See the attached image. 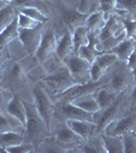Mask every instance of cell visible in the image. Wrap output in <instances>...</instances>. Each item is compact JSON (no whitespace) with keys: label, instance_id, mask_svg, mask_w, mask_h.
I'll use <instances>...</instances> for the list:
<instances>
[{"label":"cell","instance_id":"d590c367","mask_svg":"<svg viewBox=\"0 0 136 153\" xmlns=\"http://www.w3.org/2000/svg\"><path fill=\"white\" fill-rule=\"evenodd\" d=\"M116 0H100V10L104 12L106 18L111 14V11L115 9Z\"/></svg>","mask_w":136,"mask_h":153},{"label":"cell","instance_id":"7bdbcfd3","mask_svg":"<svg viewBox=\"0 0 136 153\" xmlns=\"http://www.w3.org/2000/svg\"><path fill=\"white\" fill-rule=\"evenodd\" d=\"M2 56H3V49H0V65L2 63V60H3V58H2Z\"/></svg>","mask_w":136,"mask_h":153},{"label":"cell","instance_id":"ab89813d","mask_svg":"<svg viewBox=\"0 0 136 153\" xmlns=\"http://www.w3.org/2000/svg\"><path fill=\"white\" fill-rule=\"evenodd\" d=\"M88 5H90V0H80L79 5H78V10L83 13H86L88 9Z\"/></svg>","mask_w":136,"mask_h":153},{"label":"cell","instance_id":"52a82bcc","mask_svg":"<svg viewBox=\"0 0 136 153\" xmlns=\"http://www.w3.org/2000/svg\"><path fill=\"white\" fill-rule=\"evenodd\" d=\"M59 117L64 120H88L96 124L99 113H90L81 109L78 106L72 104L71 102H61V105L56 109Z\"/></svg>","mask_w":136,"mask_h":153},{"label":"cell","instance_id":"e0dca14e","mask_svg":"<svg viewBox=\"0 0 136 153\" xmlns=\"http://www.w3.org/2000/svg\"><path fill=\"white\" fill-rule=\"evenodd\" d=\"M55 54L61 61H64V59H66L68 56L73 54L72 32L69 29L66 30L63 35L57 41Z\"/></svg>","mask_w":136,"mask_h":153},{"label":"cell","instance_id":"603a6c76","mask_svg":"<svg viewBox=\"0 0 136 153\" xmlns=\"http://www.w3.org/2000/svg\"><path fill=\"white\" fill-rule=\"evenodd\" d=\"M24 142V135L19 134L17 131H11V132L0 133V149L5 152V149L11 146L21 144Z\"/></svg>","mask_w":136,"mask_h":153},{"label":"cell","instance_id":"83f0119b","mask_svg":"<svg viewBox=\"0 0 136 153\" xmlns=\"http://www.w3.org/2000/svg\"><path fill=\"white\" fill-rule=\"evenodd\" d=\"M12 5L16 6L18 8L21 7H36V8L40 9L45 13V11L49 10V6L43 0H13L12 1Z\"/></svg>","mask_w":136,"mask_h":153},{"label":"cell","instance_id":"7a4b0ae2","mask_svg":"<svg viewBox=\"0 0 136 153\" xmlns=\"http://www.w3.org/2000/svg\"><path fill=\"white\" fill-rule=\"evenodd\" d=\"M42 81L56 96L62 94L68 89L73 87L75 84H77L74 81L68 68L64 65V62L54 71H50Z\"/></svg>","mask_w":136,"mask_h":153},{"label":"cell","instance_id":"ffe728a7","mask_svg":"<svg viewBox=\"0 0 136 153\" xmlns=\"http://www.w3.org/2000/svg\"><path fill=\"white\" fill-rule=\"evenodd\" d=\"M19 28L17 24V16L4 30L0 32V49H4L10 42L18 39Z\"/></svg>","mask_w":136,"mask_h":153},{"label":"cell","instance_id":"f35d334b","mask_svg":"<svg viewBox=\"0 0 136 153\" xmlns=\"http://www.w3.org/2000/svg\"><path fill=\"white\" fill-rule=\"evenodd\" d=\"M81 148V151L86 152V153H99V152H105L103 146L98 147L96 144H90V143L86 142V144L79 146Z\"/></svg>","mask_w":136,"mask_h":153},{"label":"cell","instance_id":"7402d4cb","mask_svg":"<svg viewBox=\"0 0 136 153\" xmlns=\"http://www.w3.org/2000/svg\"><path fill=\"white\" fill-rule=\"evenodd\" d=\"M71 103L78 106V107H80L81 109L85 110V111H87V112H90V113H99L101 111L98 102H96V99L95 97V92L80 96V97L71 101Z\"/></svg>","mask_w":136,"mask_h":153},{"label":"cell","instance_id":"ba28073f","mask_svg":"<svg viewBox=\"0 0 136 153\" xmlns=\"http://www.w3.org/2000/svg\"><path fill=\"white\" fill-rule=\"evenodd\" d=\"M119 60L116 54L112 52H104L99 55L90 65V80L93 82H98L103 79L107 71Z\"/></svg>","mask_w":136,"mask_h":153},{"label":"cell","instance_id":"b9f144b4","mask_svg":"<svg viewBox=\"0 0 136 153\" xmlns=\"http://www.w3.org/2000/svg\"><path fill=\"white\" fill-rule=\"evenodd\" d=\"M9 4H11V3H7V2L4 1V0H0V9L4 8V7H6L7 5H9Z\"/></svg>","mask_w":136,"mask_h":153},{"label":"cell","instance_id":"30bf717a","mask_svg":"<svg viewBox=\"0 0 136 153\" xmlns=\"http://www.w3.org/2000/svg\"><path fill=\"white\" fill-rule=\"evenodd\" d=\"M105 85L106 83L102 82V81H98V82L90 81V82L85 84H75L73 87H71L62 94L57 96V98L60 102H71L72 100L80 97V96L96 92L99 88L103 87Z\"/></svg>","mask_w":136,"mask_h":153},{"label":"cell","instance_id":"8fae6325","mask_svg":"<svg viewBox=\"0 0 136 153\" xmlns=\"http://www.w3.org/2000/svg\"><path fill=\"white\" fill-rule=\"evenodd\" d=\"M43 25L35 29H19V41L24 47V50L29 55H35L37 49L39 47V44L41 42L42 29Z\"/></svg>","mask_w":136,"mask_h":153},{"label":"cell","instance_id":"ac0fdd59","mask_svg":"<svg viewBox=\"0 0 136 153\" xmlns=\"http://www.w3.org/2000/svg\"><path fill=\"white\" fill-rule=\"evenodd\" d=\"M6 111L9 115L14 117L18 120L26 129V110L24 102L18 96L14 95L13 97L9 100L8 104L6 106Z\"/></svg>","mask_w":136,"mask_h":153},{"label":"cell","instance_id":"3957f363","mask_svg":"<svg viewBox=\"0 0 136 153\" xmlns=\"http://www.w3.org/2000/svg\"><path fill=\"white\" fill-rule=\"evenodd\" d=\"M125 98L126 94L125 91L121 92L118 94L117 98L115 101L108 106L107 108H105L104 110H101V114L98 117V120H96V135L102 134L104 131L107 128L109 124H111L114 120H116L117 118H119L120 113L122 112V107L125 103Z\"/></svg>","mask_w":136,"mask_h":153},{"label":"cell","instance_id":"8d00e7d4","mask_svg":"<svg viewBox=\"0 0 136 153\" xmlns=\"http://www.w3.org/2000/svg\"><path fill=\"white\" fill-rule=\"evenodd\" d=\"M24 76V71L19 63H15L12 66V68L10 70V78L13 79L14 81H21L23 80V78Z\"/></svg>","mask_w":136,"mask_h":153},{"label":"cell","instance_id":"2e32d148","mask_svg":"<svg viewBox=\"0 0 136 153\" xmlns=\"http://www.w3.org/2000/svg\"><path fill=\"white\" fill-rule=\"evenodd\" d=\"M81 139L66 124H64L56 132V143L59 147H76Z\"/></svg>","mask_w":136,"mask_h":153},{"label":"cell","instance_id":"cb8c5ba5","mask_svg":"<svg viewBox=\"0 0 136 153\" xmlns=\"http://www.w3.org/2000/svg\"><path fill=\"white\" fill-rule=\"evenodd\" d=\"M88 33L90 31L85 26L77 27L72 31L73 54H77L79 48L88 43Z\"/></svg>","mask_w":136,"mask_h":153},{"label":"cell","instance_id":"7c38bea8","mask_svg":"<svg viewBox=\"0 0 136 153\" xmlns=\"http://www.w3.org/2000/svg\"><path fill=\"white\" fill-rule=\"evenodd\" d=\"M59 11L62 16L63 22L68 26V29L71 32L75 28L80 26H85L88 13L80 12L78 9H73L71 7L64 4L62 1L59 0Z\"/></svg>","mask_w":136,"mask_h":153},{"label":"cell","instance_id":"9c48e42d","mask_svg":"<svg viewBox=\"0 0 136 153\" xmlns=\"http://www.w3.org/2000/svg\"><path fill=\"white\" fill-rule=\"evenodd\" d=\"M129 132H136V109L109 124L104 131L105 134L111 136H123Z\"/></svg>","mask_w":136,"mask_h":153},{"label":"cell","instance_id":"4316f807","mask_svg":"<svg viewBox=\"0 0 136 153\" xmlns=\"http://www.w3.org/2000/svg\"><path fill=\"white\" fill-rule=\"evenodd\" d=\"M17 13L15 12L14 6L12 4H9L4 8L0 9V32L5 29L15 19Z\"/></svg>","mask_w":136,"mask_h":153},{"label":"cell","instance_id":"e575fe53","mask_svg":"<svg viewBox=\"0 0 136 153\" xmlns=\"http://www.w3.org/2000/svg\"><path fill=\"white\" fill-rule=\"evenodd\" d=\"M10 115L7 113L3 114L0 113V133H6V132H11V131H16L15 125L13 123H11Z\"/></svg>","mask_w":136,"mask_h":153},{"label":"cell","instance_id":"5bb4252c","mask_svg":"<svg viewBox=\"0 0 136 153\" xmlns=\"http://www.w3.org/2000/svg\"><path fill=\"white\" fill-rule=\"evenodd\" d=\"M65 124L75 133L81 140L87 142L90 141L96 135V125L93 122L82 120H67Z\"/></svg>","mask_w":136,"mask_h":153},{"label":"cell","instance_id":"74e56055","mask_svg":"<svg viewBox=\"0 0 136 153\" xmlns=\"http://www.w3.org/2000/svg\"><path fill=\"white\" fill-rule=\"evenodd\" d=\"M126 66L128 68V70L131 71L134 79V82H136V47L132 54L130 55V57L128 58V60L126 61Z\"/></svg>","mask_w":136,"mask_h":153},{"label":"cell","instance_id":"4dcf8cb0","mask_svg":"<svg viewBox=\"0 0 136 153\" xmlns=\"http://www.w3.org/2000/svg\"><path fill=\"white\" fill-rule=\"evenodd\" d=\"M17 24H18L19 29H35L40 27L41 25H44L40 24L39 22L35 21V19L26 16V14L21 13V12L17 13Z\"/></svg>","mask_w":136,"mask_h":153},{"label":"cell","instance_id":"484cf974","mask_svg":"<svg viewBox=\"0 0 136 153\" xmlns=\"http://www.w3.org/2000/svg\"><path fill=\"white\" fill-rule=\"evenodd\" d=\"M106 21H107V18L104 14V12L99 10L88 14L85 26L90 32H98L99 33L100 30L105 26Z\"/></svg>","mask_w":136,"mask_h":153},{"label":"cell","instance_id":"d6986e66","mask_svg":"<svg viewBox=\"0 0 136 153\" xmlns=\"http://www.w3.org/2000/svg\"><path fill=\"white\" fill-rule=\"evenodd\" d=\"M136 47V41L132 38H125L124 40H122L120 43H118L115 47H113L110 51L108 52H112L117 55V57L119 60L126 62L128 60V58L130 57V55L134 51Z\"/></svg>","mask_w":136,"mask_h":153},{"label":"cell","instance_id":"ee69618b","mask_svg":"<svg viewBox=\"0 0 136 153\" xmlns=\"http://www.w3.org/2000/svg\"><path fill=\"white\" fill-rule=\"evenodd\" d=\"M4 1H6L7 3H12V1H13V0H4Z\"/></svg>","mask_w":136,"mask_h":153},{"label":"cell","instance_id":"4fadbf2b","mask_svg":"<svg viewBox=\"0 0 136 153\" xmlns=\"http://www.w3.org/2000/svg\"><path fill=\"white\" fill-rule=\"evenodd\" d=\"M131 79L134 81L132 74L128 70L127 66H126V70L122 68H118L113 73L110 81H109L108 89L111 92L115 93V94H119V93L123 92V91H125L128 88Z\"/></svg>","mask_w":136,"mask_h":153},{"label":"cell","instance_id":"f1b7e54d","mask_svg":"<svg viewBox=\"0 0 136 153\" xmlns=\"http://www.w3.org/2000/svg\"><path fill=\"white\" fill-rule=\"evenodd\" d=\"M19 12L39 22L40 24H45L49 21V16L36 7H21V8H19Z\"/></svg>","mask_w":136,"mask_h":153},{"label":"cell","instance_id":"836d02e7","mask_svg":"<svg viewBox=\"0 0 136 153\" xmlns=\"http://www.w3.org/2000/svg\"><path fill=\"white\" fill-rule=\"evenodd\" d=\"M34 144L32 142L29 143H21V144L15 145V146H11L5 149L6 153H29L35 151Z\"/></svg>","mask_w":136,"mask_h":153},{"label":"cell","instance_id":"d4e9b609","mask_svg":"<svg viewBox=\"0 0 136 153\" xmlns=\"http://www.w3.org/2000/svg\"><path fill=\"white\" fill-rule=\"evenodd\" d=\"M117 96L118 94L111 92L109 89L104 88V86L99 88L95 92V97L101 110H104L105 108H107L108 106L112 104L116 98H117Z\"/></svg>","mask_w":136,"mask_h":153},{"label":"cell","instance_id":"9a60e30c","mask_svg":"<svg viewBox=\"0 0 136 153\" xmlns=\"http://www.w3.org/2000/svg\"><path fill=\"white\" fill-rule=\"evenodd\" d=\"M98 43H99L98 32H90L88 33V43L79 48L77 55H79L80 57L85 59L90 63H93V61L99 55L104 53L103 51L99 50Z\"/></svg>","mask_w":136,"mask_h":153},{"label":"cell","instance_id":"d6a6232c","mask_svg":"<svg viewBox=\"0 0 136 153\" xmlns=\"http://www.w3.org/2000/svg\"><path fill=\"white\" fill-rule=\"evenodd\" d=\"M121 19L125 29L126 38H132L136 41V19H131L130 16L124 18L123 16Z\"/></svg>","mask_w":136,"mask_h":153},{"label":"cell","instance_id":"60d3db41","mask_svg":"<svg viewBox=\"0 0 136 153\" xmlns=\"http://www.w3.org/2000/svg\"><path fill=\"white\" fill-rule=\"evenodd\" d=\"M131 100H132V102L136 103V84L132 89V93H131Z\"/></svg>","mask_w":136,"mask_h":153},{"label":"cell","instance_id":"44dd1931","mask_svg":"<svg viewBox=\"0 0 136 153\" xmlns=\"http://www.w3.org/2000/svg\"><path fill=\"white\" fill-rule=\"evenodd\" d=\"M101 139L106 153H124L122 136H111L102 133Z\"/></svg>","mask_w":136,"mask_h":153},{"label":"cell","instance_id":"277c9868","mask_svg":"<svg viewBox=\"0 0 136 153\" xmlns=\"http://www.w3.org/2000/svg\"><path fill=\"white\" fill-rule=\"evenodd\" d=\"M64 65L68 68L71 76L77 84H85L90 82V65L88 61L80 57L77 54H71L64 59Z\"/></svg>","mask_w":136,"mask_h":153},{"label":"cell","instance_id":"f6af8a7d","mask_svg":"<svg viewBox=\"0 0 136 153\" xmlns=\"http://www.w3.org/2000/svg\"><path fill=\"white\" fill-rule=\"evenodd\" d=\"M0 152H3V151H2V150H1V149H0Z\"/></svg>","mask_w":136,"mask_h":153},{"label":"cell","instance_id":"1f68e13d","mask_svg":"<svg viewBox=\"0 0 136 153\" xmlns=\"http://www.w3.org/2000/svg\"><path fill=\"white\" fill-rule=\"evenodd\" d=\"M115 9L123 13H136V0H116Z\"/></svg>","mask_w":136,"mask_h":153},{"label":"cell","instance_id":"f546056e","mask_svg":"<svg viewBox=\"0 0 136 153\" xmlns=\"http://www.w3.org/2000/svg\"><path fill=\"white\" fill-rule=\"evenodd\" d=\"M124 153H136V132L126 133L122 136Z\"/></svg>","mask_w":136,"mask_h":153},{"label":"cell","instance_id":"5b68a950","mask_svg":"<svg viewBox=\"0 0 136 153\" xmlns=\"http://www.w3.org/2000/svg\"><path fill=\"white\" fill-rule=\"evenodd\" d=\"M34 104L38 110L39 114L46 123L49 130H51V123L53 120V114L55 112L52 101L46 91H44L40 86H36L33 89Z\"/></svg>","mask_w":136,"mask_h":153},{"label":"cell","instance_id":"8992f818","mask_svg":"<svg viewBox=\"0 0 136 153\" xmlns=\"http://www.w3.org/2000/svg\"><path fill=\"white\" fill-rule=\"evenodd\" d=\"M57 39L56 33L53 29H46L43 30L42 33L41 42L39 44V47L37 49L35 56L37 60L40 63H44L51 58L56 52V46H57Z\"/></svg>","mask_w":136,"mask_h":153},{"label":"cell","instance_id":"6da1fadb","mask_svg":"<svg viewBox=\"0 0 136 153\" xmlns=\"http://www.w3.org/2000/svg\"><path fill=\"white\" fill-rule=\"evenodd\" d=\"M26 110V131L29 142L34 144V146H38L44 139L47 137V134L50 130L48 129L46 123L39 114L35 104L24 102Z\"/></svg>","mask_w":136,"mask_h":153}]
</instances>
